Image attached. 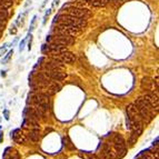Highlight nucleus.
Wrapping results in <instances>:
<instances>
[{"mask_svg": "<svg viewBox=\"0 0 159 159\" xmlns=\"http://www.w3.org/2000/svg\"><path fill=\"white\" fill-rule=\"evenodd\" d=\"M2 136H3V134L2 132H0V142H1V140H2Z\"/></svg>", "mask_w": 159, "mask_h": 159, "instance_id": "6ab92c4d", "label": "nucleus"}, {"mask_svg": "<svg viewBox=\"0 0 159 159\" xmlns=\"http://www.w3.org/2000/svg\"><path fill=\"white\" fill-rule=\"evenodd\" d=\"M141 88L144 90H147V91H151L153 93L155 90V82L151 81L149 78H144L141 81Z\"/></svg>", "mask_w": 159, "mask_h": 159, "instance_id": "6e6552de", "label": "nucleus"}, {"mask_svg": "<svg viewBox=\"0 0 159 159\" xmlns=\"http://www.w3.org/2000/svg\"><path fill=\"white\" fill-rule=\"evenodd\" d=\"M58 20H59V22H61V24L68 25V26L77 28V29H79L80 31L87 27V20L77 18V17L67 15V13L66 15H58Z\"/></svg>", "mask_w": 159, "mask_h": 159, "instance_id": "f257e3e1", "label": "nucleus"}, {"mask_svg": "<svg viewBox=\"0 0 159 159\" xmlns=\"http://www.w3.org/2000/svg\"><path fill=\"white\" fill-rule=\"evenodd\" d=\"M50 12H51V10H50V9H48V11L46 12L45 17H44V25H46V22H47V18H48V16L50 15Z\"/></svg>", "mask_w": 159, "mask_h": 159, "instance_id": "f3484780", "label": "nucleus"}, {"mask_svg": "<svg viewBox=\"0 0 159 159\" xmlns=\"http://www.w3.org/2000/svg\"><path fill=\"white\" fill-rule=\"evenodd\" d=\"M12 54H13V50H10L9 52H8V54H7L6 56H5V58L2 59V63H6L7 61H8V60L10 59V57L12 56Z\"/></svg>", "mask_w": 159, "mask_h": 159, "instance_id": "f8f14e48", "label": "nucleus"}, {"mask_svg": "<svg viewBox=\"0 0 159 159\" xmlns=\"http://www.w3.org/2000/svg\"><path fill=\"white\" fill-rule=\"evenodd\" d=\"M8 9H5V8H0V22L2 24H6L7 19H8Z\"/></svg>", "mask_w": 159, "mask_h": 159, "instance_id": "1a4fd4ad", "label": "nucleus"}, {"mask_svg": "<svg viewBox=\"0 0 159 159\" xmlns=\"http://www.w3.org/2000/svg\"><path fill=\"white\" fill-rule=\"evenodd\" d=\"M7 48H8V45H5L3 47H0V57H1V56H3V54L6 52Z\"/></svg>", "mask_w": 159, "mask_h": 159, "instance_id": "2eb2a0df", "label": "nucleus"}, {"mask_svg": "<svg viewBox=\"0 0 159 159\" xmlns=\"http://www.w3.org/2000/svg\"><path fill=\"white\" fill-rule=\"evenodd\" d=\"M41 51L44 54H49V45H42Z\"/></svg>", "mask_w": 159, "mask_h": 159, "instance_id": "4468645a", "label": "nucleus"}, {"mask_svg": "<svg viewBox=\"0 0 159 159\" xmlns=\"http://www.w3.org/2000/svg\"><path fill=\"white\" fill-rule=\"evenodd\" d=\"M0 130H1V126H0Z\"/></svg>", "mask_w": 159, "mask_h": 159, "instance_id": "412c9836", "label": "nucleus"}, {"mask_svg": "<svg viewBox=\"0 0 159 159\" xmlns=\"http://www.w3.org/2000/svg\"><path fill=\"white\" fill-rule=\"evenodd\" d=\"M51 80L54 81H62L67 78V74L62 70H50V71H44Z\"/></svg>", "mask_w": 159, "mask_h": 159, "instance_id": "423d86ee", "label": "nucleus"}, {"mask_svg": "<svg viewBox=\"0 0 159 159\" xmlns=\"http://www.w3.org/2000/svg\"><path fill=\"white\" fill-rule=\"evenodd\" d=\"M52 58L59 60L62 63H72L76 61V56L68 50L61 51V52H58V54H54Z\"/></svg>", "mask_w": 159, "mask_h": 159, "instance_id": "39448f33", "label": "nucleus"}, {"mask_svg": "<svg viewBox=\"0 0 159 159\" xmlns=\"http://www.w3.org/2000/svg\"><path fill=\"white\" fill-rule=\"evenodd\" d=\"M86 3H89L90 6L95 7V8H102V7L108 6L114 0H85Z\"/></svg>", "mask_w": 159, "mask_h": 159, "instance_id": "0eeeda50", "label": "nucleus"}, {"mask_svg": "<svg viewBox=\"0 0 159 159\" xmlns=\"http://www.w3.org/2000/svg\"><path fill=\"white\" fill-rule=\"evenodd\" d=\"M3 112H5V118H6L7 120H9V111L6 109V110L3 111Z\"/></svg>", "mask_w": 159, "mask_h": 159, "instance_id": "a211bd4d", "label": "nucleus"}, {"mask_svg": "<svg viewBox=\"0 0 159 159\" xmlns=\"http://www.w3.org/2000/svg\"><path fill=\"white\" fill-rule=\"evenodd\" d=\"M36 19H37V17L35 16L32 18V20H31V24H30V29H29V33L32 31L33 29H35V24H36Z\"/></svg>", "mask_w": 159, "mask_h": 159, "instance_id": "ddd939ff", "label": "nucleus"}, {"mask_svg": "<svg viewBox=\"0 0 159 159\" xmlns=\"http://www.w3.org/2000/svg\"><path fill=\"white\" fill-rule=\"evenodd\" d=\"M55 32H56V35H69V36L75 37L76 35H78L80 32V30L75 27H71V26H68V25L59 22L57 25V27L55 28Z\"/></svg>", "mask_w": 159, "mask_h": 159, "instance_id": "20e7f679", "label": "nucleus"}, {"mask_svg": "<svg viewBox=\"0 0 159 159\" xmlns=\"http://www.w3.org/2000/svg\"><path fill=\"white\" fill-rule=\"evenodd\" d=\"M26 40H27V38H26V39H24V40H22V41L20 42V46H19V50H20V51L24 50L25 45H26Z\"/></svg>", "mask_w": 159, "mask_h": 159, "instance_id": "dca6fc26", "label": "nucleus"}, {"mask_svg": "<svg viewBox=\"0 0 159 159\" xmlns=\"http://www.w3.org/2000/svg\"><path fill=\"white\" fill-rule=\"evenodd\" d=\"M47 41L59 44V45H63L68 47V46H71L72 44H75V37L69 36V35H55L54 37H47Z\"/></svg>", "mask_w": 159, "mask_h": 159, "instance_id": "7ed1b4c3", "label": "nucleus"}, {"mask_svg": "<svg viewBox=\"0 0 159 159\" xmlns=\"http://www.w3.org/2000/svg\"><path fill=\"white\" fill-rule=\"evenodd\" d=\"M29 138L31 139L32 141H37L38 139H39V130L37 129H32L31 130V132H30L29 135Z\"/></svg>", "mask_w": 159, "mask_h": 159, "instance_id": "9b49d317", "label": "nucleus"}, {"mask_svg": "<svg viewBox=\"0 0 159 159\" xmlns=\"http://www.w3.org/2000/svg\"><path fill=\"white\" fill-rule=\"evenodd\" d=\"M67 15H70V16H74V17H77V18H80V19H84V20H88V19L93 16L91 11L84 7H69V8H67V11H66Z\"/></svg>", "mask_w": 159, "mask_h": 159, "instance_id": "f03ea898", "label": "nucleus"}, {"mask_svg": "<svg viewBox=\"0 0 159 159\" xmlns=\"http://www.w3.org/2000/svg\"><path fill=\"white\" fill-rule=\"evenodd\" d=\"M1 76H2V77H5V76H6V72H5V71H1Z\"/></svg>", "mask_w": 159, "mask_h": 159, "instance_id": "aec40b11", "label": "nucleus"}, {"mask_svg": "<svg viewBox=\"0 0 159 159\" xmlns=\"http://www.w3.org/2000/svg\"><path fill=\"white\" fill-rule=\"evenodd\" d=\"M12 5H13V0H0V8L9 9Z\"/></svg>", "mask_w": 159, "mask_h": 159, "instance_id": "9d476101", "label": "nucleus"}]
</instances>
